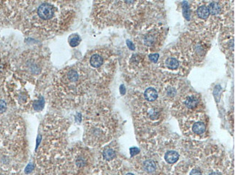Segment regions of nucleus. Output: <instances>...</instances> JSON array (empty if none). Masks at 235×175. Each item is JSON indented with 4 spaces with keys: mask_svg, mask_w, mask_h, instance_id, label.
Here are the masks:
<instances>
[{
    "mask_svg": "<svg viewBox=\"0 0 235 175\" xmlns=\"http://www.w3.org/2000/svg\"><path fill=\"white\" fill-rule=\"evenodd\" d=\"M34 9L32 24L42 36H50L61 31L66 25L67 10L61 1H39Z\"/></svg>",
    "mask_w": 235,
    "mask_h": 175,
    "instance_id": "1",
    "label": "nucleus"
},
{
    "mask_svg": "<svg viewBox=\"0 0 235 175\" xmlns=\"http://www.w3.org/2000/svg\"><path fill=\"white\" fill-rule=\"evenodd\" d=\"M46 57L42 53L30 52L24 62V70L34 79H44L49 67Z\"/></svg>",
    "mask_w": 235,
    "mask_h": 175,
    "instance_id": "2",
    "label": "nucleus"
},
{
    "mask_svg": "<svg viewBox=\"0 0 235 175\" xmlns=\"http://www.w3.org/2000/svg\"><path fill=\"white\" fill-rule=\"evenodd\" d=\"M103 64V58L100 54H93L90 58V64L93 68H99Z\"/></svg>",
    "mask_w": 235,
    "mask_h": 175,
    "instance_id": "3",
    "label": "nucleus"
},
{
    "mask_svg": "<svg viewBox=\"0 0 235 175\" xmlns=\"http://www.w3.org/2000/svg\"><path fill=\"white\" fill-rule=\"evenodd\" d=\"M144 96L146 100L149 101H154L157 99L158 93L154 88H148L145 90Z\"/></svg>",
    "mask_w": 235,
    "mask_h": 175,
    "instance_id": "4",
    "label": "nucleus"
},
{
    "mask_svg": "<svg viewBox=\"0 0 235 175\" xmlns=\"http://www.w3.org/2000/svg\"><path fill=\"white\" fill-rule=\"evenodd\" d=\"M178 159H179V154L176 151H170L165 154V160L169 164H174L177 162Z\"/></svg>",
    "mask_w": 235,
    "mask_h": 175,
    "instance_id": "5",
    "label": "nucleus"
},
{
    "mask_svg": "<svg viewBox=\"0 0 235 175\" xmlns=\"http://www.w3.org/2000/svg\"><path fill=\"white\" fill-rule=\"evenodd\" d=\"M197 14L198 17L201 19H207L210 13H209V9L206 6H201L197 9Z\"/></svg>",
    "mask_w": 235,
    "mask_h": 175,
    "instance_id": "6",
    "label": "nucleus"
},
{
    "mask_svg": "<svg viewBox=\"0 0 235 175\" xmlns=\"http://www.w3.org/2000/svg\"><path fill=\"white\" fill-rule=\"evenodd\" d=\"M205 126L203 122H201L195 123L194 124V125L193 126V131L195 133V134H197V135L203 134V133L205 132Z\"/></svg>",
    "mask_w": 235,
    "mask_h": 175,
    "instance_id": "7",
    "label": "nucleus"
},
{
    "mask_svg": "<svg viewBox=\"0 0 235 175\" xmlns=\"http://www.w3.org/2000/svg\"><path fill=\"white\" fill-rule=\"evenodd\" d=\"M197 103H198V99H197L195 96H192L187 97L185 100V105L187 106L190 109H193L197 106Z\"/></svg>",
    "mask_w": 235,
    "mask_h": 175,
    "instance_id": "8",
    "label": "nucleus"
},
{
    "mask_svg": "<svg viewBox=\"0 0 235 175\" xmlns=\"http://www.w3.org/2000/svg\"><path fill=\"white\" fill-rule=\"evenodd\" d=\"M166 65L170 70H176L179 67V62L176 59L170 57L166 60Z\"/></svg>",
    "mask_w": 235,
    "mask_h": 175,
    "instance_id": "9",
    "label": "nucleus"
},
{
    "mask_svg": "<svg viewBox=\"0 0 235 175\" xmlns=\"http://www.w3.org/2000/svg\"><path fill=\"white\" fill-rule=\"evenodd\" d=\"M209 9V13L212 15H218L221 13V7L217 2H211L209 5V7H208Z\"/></svg>",
    "mask_w": 235,
    "mask_h": 175,
    "instance_id": "10",
    "label": "nucleus"
},
{
    "mask_svg": "<svg viewBox=\"0 0 235 175\" xmlns=\"http://www.w3.org/2000/svg\"><path fill=\"white\" fill-rule=\"evenodd\" d=\"M156 164L154 161L147 160L144 162L143 168L148 172H153L156 170Z\"/></svg>",
    "mask_w": 235,
    "mask_h": 175,
    "instance_id": "11",
    "label": "nucleus"
},
{
    "mask_svg": "<svg viewBox=\"0 0 235 175\" xmlns=\"http://www.w3.org/2000/svg\"><path fill=\"white\" fill-rule=\"evenodd\" d=\"M103 156L106 160L110 161L112 160L114 158H115V156H116V153H115L114 151L111 148L106 149L103 153Z\"/></svg>",
    "mask_w": 235,
    "mask_h": 175,
    "instance_id": "12",
    "label": "nucleus"
},
{
    "mask_svg": "<svg viewBox=\"0 0 235 175\" xmlns=\"http://www.w3.org/2000/svg\"><path fill=\"white\" fill-rule=\"evenodd\" d=\"M72 37H71L70 39V45L72 47H75L77 46L78 44H80V38L78 35H75V36H72Z\"/></svg>",
    "mask_w": 235,
    "mask_h": 175,
    "instance_id": "13",
    "label": "nucleus"
},
{
    "mask_svg": "<svg viewBox=\"0 0 235 175\" xmlns=\"http://www.w3.org/2000/svg\"><path fill=\"white\" fill-rule=\"evenodd\" d=\"M183 13H184V15H185V18L189 20H190V8L189 6H188L187 2H184L183 3Z\"/></svg>",
    "mask_w": 235,
    "mask_h": 175,
    "instance_id": "14",
    "label": "nucleus"
},
{
    "mask_svg": "<svg viewBox=\"0 0 235 175\" xmlns=\"http://www.w3.org/2000/svg\"><path fill=\"white\" fill-rule=\"evenodd\" d=\"M7 109V104L4 100L0 99V113L5 112Z\"/></svg>",
    "mask_w": 235,
    "mask_h": 175,
    "instance_id": "15",
    "label": "nucleus"
},
{
    "mask_svg": "<svg viewBox=\"0 0 235 175\" xmlns=\"http://www.w3.org/2000/svg\"><path fill=\"white\" fill-rule=\"evenodd\" d=\"M158 57H159V54H152L149 55V59L150 60V61L154 63L157 62L158 60Z\"/></svg>",
    "mask_w": 235,
    "mask_h": 175,
    "instance_id": "16",
    "label": "nucleus"
},
{
    "mask_svg": "<svg viewBox=\"0 0 235 175\" xmlns=\"http://www.w3.org/2000/svg\"><path fill=\"white\" fill-rule=\"evenodd\" d=\"M139 152H140V150L138 148H130V153H131V156H135V155L138 154V153H139Z\"/></svg>",
    "mask_w": 235,
    "mask_h": 175,
    "instance_id": "17",
    "label": "nucleus"
},
{
    "mask_svg": "<svg viewBox=\"0 0 235 175\" xmlns=\"http://www.w3.org/2000/svg\"><path fill=\"white\" fill-rule=\"evenodd\" d=\"M190 175H202V173H201V172L199 170L195 169V170H193L191 171Z\"/></svg>",
    "mask_w": 235,
    "mask_h": 175,
    "instance_id": "18",
    "label": "nucleus"
},
{
    "mask_svg": "<svg viewBox=\"0 0 235 175\" xmlns=\"http://www.w3.org/2000/svg\"><path fill=\"white\" fill-rule=\"evenodd\" d=\"M127 46H129V48L130 49H132V50H134L135 49V46H134V45H133V44H132V42H131V41H127Z\"/></svg>",
    "mask_w": 235,
    "mask_h": 175,
    "instance_id": "19",
    "label": "nucleus"
},
{
    "mask_svg": "<svg viewBox=\"0 0 235 175\" xmlns=\"http://www.w3.org/2000/svg\"><path fill=\"white\" fill-rule=\"evenodd\" d=\"M121 93H122V94H124L125 93V87L124 86H121Z\"/></svg>",
    "mask_w": 235,
    "mask_h": 175,
    "instance_id": "20",
    "label": "nucleus"
},
{
    "mask_svg": "<svg viewBox=\"0 0 235 175\" xmlns=\"http://www.w3.org/2000/svg\"><path fill=\"white\" fill-rule=\"evenodd\" d=\"M210 175H220V174H219V173L217 172H213L211 173V174H210Z\"/></svg>",
    "mask_w": 235,
    "mask_h": 175,
    "instance_id": "21",
    "label": "nucleus"
},
{
    "mask_svg": "<svg viewBox=\"0 0 235 175\" xmlns=\"http://www.w3.org/2000/svg\"><path fill=\"white\" fill-rule=\"evenodd\" d=\"M126 175H134V174H131V173H129V174H126Z\"/></svg>",
    "mask_w": 235,
    "mask_h": 175,
    "instance_id": "22",
    "label": "nucleus"
}]
</instances>
